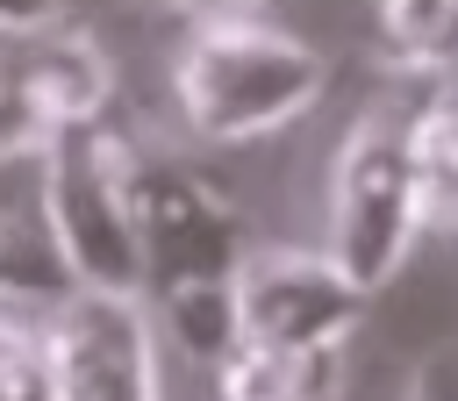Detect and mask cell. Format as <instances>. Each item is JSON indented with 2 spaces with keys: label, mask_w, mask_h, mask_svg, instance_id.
Wrapping results in <instances>:
<instances>
[{
  "label": "cell",
  "mask_w": 458,
  "mask_h": 401,
  "mask_svg": "<svg viewBox=\"0 0 458 401\" xmlns=\"http://www.w3.org/2000/svg\"><path fill=\"white\" fill-rule=\"evenodd\" d=\"M415 186H408V100H372L336 165H329V243L322 258L358 286H386L415 251Z\"/></svg>",
  "instance_id": "obj_2"
},
{
  "label": "cell",
  "mask_w": 458,
  "mask_h": 401,
  "mask_svg": "<svg viewBox=\"0 0 458 401\" xmlns=\"http://www.w3.org/2000/svg\"><path fill=\"white\" fill-rule=\"evenodd\" d=\"M401 401H458V344H437L415 372H408V394Z\"/></svg>",
  "instance_id": "obj_13"
},
{
  "label": "cell",
  "mask_w": 458,
  "mask_h": 401,
  "mask_svg": "<svg viewBox=\"0 0 458 401\" xmlns=\"http://www.w3.org/2000/svg\"><path fill=\"white\" fill-rule=\"evenodd\" d=\"M136 150L122 129L79 122L43 150V193H50V229L72 265V286L86 294H129L136 301Z\"/></svg>",
  "instance_id": "obj_3"
},
{
  "label": "cell",
  "mask_w": 458,
  "mask_h": 401,
  "mask_svg": "<svg viewBox=\"0 0 458 401\" xmlns=\"http://www.w3.org/2000/svg\"><path fill=\"white\" fill-rule=\"evenodd\" d=\"M57 401H157V329L129 294H64L50 308Z\"/></svg>",
  "instance_id": "obj_7"
},
{
  "label": "cell",
  "mask_w": 458,
  "mask_h": 401,
  "mask_svg": "<svg viewBox=\"0 0 458 401\" xmlns=\"http://www.w3.org/2000/svg\"><path fill=\"white\" fill-rule=\"evenodd\" d=\"M50 308L0 294V401H57L50 387Z\"/></svg>",
  "instance_id": "obj_12"
},
{
  "label": "cell",
  "mask_w": 458,
  "mask_h": 401,
  "mask_svg": "<svg viewBox=\"0 0 458 401\" xmlns=\"http://www.w3.org/2000/svg\"><path fill=\"white\" fill-rule=\"evenodd\" d=\"M372 36L394 72H451L458 64V0H372Z\"/></svg>",
  "instance_id": "obj_11"
},
{
  "label": "cell",
  "mask_w": 458,
  "mask_h": 401,
  "mask_svg": "<svg viewBox=\"0 0 458 401\" xmlns=\"http://www.w3.org/2000/svg\"><path fill=\"white\" fill-rule=\"evenodd\" d=\"M107 86L114 72L79 21H0V158H43L64 129L100 122Z\"/></svg>",
  "instance_id": "obj_5"
},
{
  "label": "cell",
  "mask_w": 458,
  "mask_h": 401,
  "mask_svg": "<svg viewBox=\"0 0 458 401\" xmlns=\"http://www.w3.org/2000/svg\"><path fill=\"white\" fill-rule=\"evenodd\" d=\"M136 301H165V294H193V286H236L243 265V215L236 200L193 172L186 158H157L136 150Z\"/></svg>",
  "instance_id": "obj_4"
},
{
  "label": "cell",
  "mask_w": 458,
  "mask_h": 401,
  "mask_svg": "<svg viewBox=\"0 0 458 401\" xmlns=\"http://www.w3.org/2000/svg\"><path fill=\"white\" fill-rule=\"evenodd\" d=\"M57 14V0H0V21H43Z\"/></svg>",
  "instance_id": "obj_15"
},
{
  "label": "cell",
  "mask_w": 458,
  "mask_h": 401,
  "mask_svg": "<svg viewBox=\"0 0 458 401\" xmlns=\"http://www.w3.org/2000/svg\"><path fill=\"white\" fill-rule=\"evenodd\" d=\"M344 351H272L229 344L215 365V401H336Z\"/></svg>",
  "instance_id": "obj_10"
},
{
  "label": "cell",
  "mask_w": 458,
  "mask_h": 401,
  "mask_svg": "<svg viewBox=\"0 0 458 401\" xmlns=\"http://www.w3.org/2000/svg\"><path fill=\"white\" fill-rule=\"evenodd\" d=\"M0 294L14 301H64L72 265L50 229V193H43V158H0Z\"/></svg>",
  "instance_id": "obj_8"
},
{
  "label": "cell",
  "mask_w": 458,
  "mask_h": 401,
  "mask_svg": "<svg viewBox=\"0 0 458 401\" xmlns=\"http://www.w3.org/2000/svg\"><path fill=\"white\" fill-rule=\"evenodd\" d=\"M365 294L322 251H243L236 265V344L344 351Z\"/></svg>",
  "instance_id": "obj_6"
},
{
  "label": "cell",
  "mask_w": 458,
  "mask_h": 401,
  "mask_svg": "<svg viewBox=\"0 0 458 401\" xmlns=\"http://www.w3.org/2000/svg\"><path fill=\"white\" fill-rule=\"evenodd\" d=\"M322 50L279 14H193L172 64L179 115L200 143H250L286 129L322 100Z\"/></svg>",
  "instance_id": "obj_1"
},
{
  "label": "cell",
  "mask_w": 458,
  "mask_h": 401,
  "mask_svg": "<svg viewBox=\"0 0 458 401\" xmlns=\"http://www.w3.org/2000/svg\"><path fill=\"white\" fill-rule=\"evenodd\" d=\"M157 7H186V14H279L286 0H157Z\"/></svg>",
  "instance_id": "obj_14"
},
{
  "label": "cell",
  "mask_w": 458,
  "mask_h": 401,
  "mask_svg": "<svg viewBox=\"0 0 458 401\" xmlns=\"http://www.w3.org/2000/svg\"><path fill=\"white\" fill-rule=\"evenodd\" d=\"M408 186H415V229L458 236V93L429 86L408 100Z\"/></svg>",
  "instance_id": "obj_9"
}]
</instances>
